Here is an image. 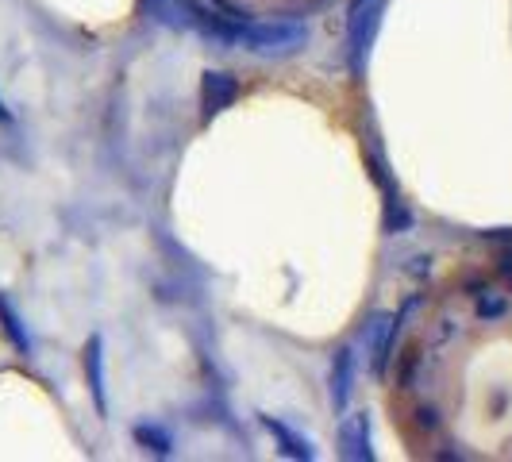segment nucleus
Instances as JSON below:
<instances>
[{"instance_id":"nucleus-1","label":"nucleus","mask_w":512,"mask_h":462,"mask_svg":"<svg viewBox=\"0 0 512 462\" xmlns=\"http://www.w3.org/2000/svg\"><path fill=\"white\" fill-rule=\"evenodd\" d=\"M382 405L412 459H512V251L459 262L405 301Z\"/></svg>"},{"instance_id":"nucleus-2","label":"nucleus","mask_w":512,"mask_h":462,"mask_svg":"<svg viewBox=\"0 0 512 462\" xmlns=\"http://www.w3.org/2000/svg\"><path fill=\"white\" fill-rule=\"evenodd\" d=\"M216 4L247 20H301L308 12L324 8L328 0H216Z\"/></svg>"}]
</instances>
